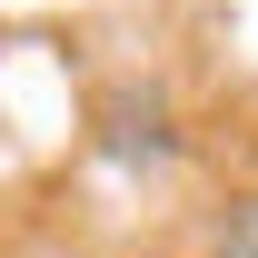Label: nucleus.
<instances>
[{"mask_svg":"<svg viewBox=\"0 0 258 258\" xmlns=\"http://www.w3.org/2000/svg\"><path fill=\"white\" fill-rule=\"evenodd\" d=\"M209 258H258V189H238L219 219H209Z\"/></svg>","mask_w":258,"mask_h":258,"instance_id":"obj_1","label":"nucleus"}]
</instances>
